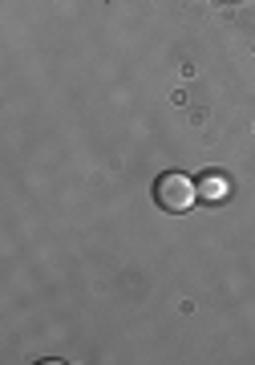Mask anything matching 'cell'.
<instances>
[{
  "instance_id": "cell-2",
  "label": "cell",
  "mask_w": 255,
  "mask_h": 365,
  "mask_svg": "<svg viewBox=\"0 0 255 365\" xmlns=\"http://www.w3.org/2000/svg\"><path fill=\"white\" fill-rule=\"evenodd\" d=\"M199 199H203V203H211V207H215V203H223V199H227V179H223V175H215V170H211V175H203V179H199Z\"/></svg>"
},
{
  "instance_id": "cell-1",
  "label": "cell",
  "mask_w": 255,
  "mask_h": 365,
  "mask_svg": "<svg viewBox=\"0 0 255 365\" xmlns=\"http://www.w3.org/2000/svg\"><path fill=\"white\" fill-rule=\"evenodd\" d=\"M154 203L162 211H170V215H182L187 207H194L199 203V182H191L182 170H166V175H158L150 187Z\"/></svg>"
}]
</instances>
